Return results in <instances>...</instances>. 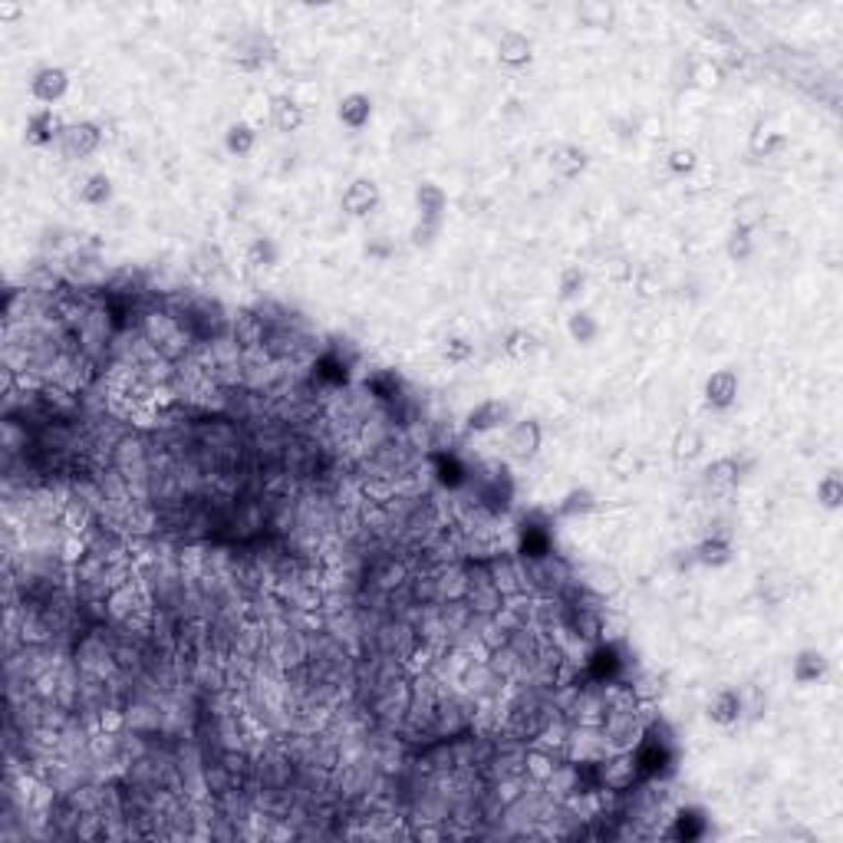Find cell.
Returning <instances> with one entry per match:
<instances>
[{
  "instance_id": "5bb4252c",
  "label": "cell",
  "mask_w": 843,
  "mask_h": 843,
  "mask_svg": "<svg viewBox=\"0 0 843 843\" xmlns=\"http://www.w3.org/2000/svg\"><path fill=\"white\" fill-rule=\"evenodd\" d=\"M705 715H709L711 725H721V728H732V725H738V721H742V692H738V689L715 692Z\"/></svg>"
},
{
  "instance_id": "7a4b0ae2",
  "label": "cell",
  "mask_w": 843,
  "mask_h": 843,
  "mask_svg": "<svg viewBox=\"0 0 843 843\" xmlns=\"http://www.w3.org/2000/svg\"><path fill=\"white\" fill-rule=\"evenodd\" d=\"M520 580H524V597H560L573 583V570L560 554H544V557H520Z\"/></svg>"
},
{
  "instance_id": "4316f807",
  "label": "cell",
  "mask_w": 843,
  "mask_h": 843,
  "mask_svg": "<svg viewBox=\"0 0 843 843\" xmlns=\"http://www.w3.org/2000/svg\"><path fill=\"white\" fill-rule=\"evenodd\" d=\"M271 56H274V47H271V40H267V37H261V33H251V37L241 43V50H237V63H241L245 70L264 66Z\"/></svg>"
},
{
  "instance_id": "8d00e7d4",
  "label": "cell",
  "mask_w": 843,
  "mask_h": 843,
  "mask_svg": "<svg viewBox=\"0 0 843 843\" xmlns=\"http://www.w3.org/2000/svg\"><path fill=\"white\" fill-rule=\"evenodd\" d=\"M599 271H603V277H606L610 284H630L632 280V261L626 254H606L603 264H599Z\"/></svg>"
},
{
  "instance_id": "d4e9b609",
  "label": "cell",
  "mask_w": 843,
  "mask_h": 843,
  "mask_svg": "<svg viewBox=\"0 0 843 843\" xmlns=\"http://www.w3.org/2000/svg\"><path fill=\"white\" fill-rule=\"evenodd\" d=\"M416 204H418V214H422L426 221H442L448 198L435 182H426L416 188Z\"/></svg>"
},
{
  "instance_id": "5b68a950",
  "label": "cell",
  "mask_w": 843,
  "mask_h": 843,
  "mask_svg": "<svg viewBox=\"0 0 843 843\" xmlns=\"http://www.w3.org/2000/svg\"><path fill=\"white\" fill-rule=\"evenodd\" d=\"M485 567H488L491 583L504 593L508 599L524 597V580H520V557L518 554H508V550H495L491 557H485Z\"/></svg>"
},
{
  "instance_id": "d6a6232c",
  "label": "cell",
  "mask_w": 843,
  "mask_h": 843,
  "mask_svg": "<svg viewBox=\"0 0 843 843\" xmlns=\"http://www.w3.org/2000/svg\"><path fill=\"white\" fill-rule=\"evenodd\" d=\"M277 261H280V251L271 237H257L254 245L247 247V264L257 271H271V267H277Z\"/></svg>"
},
{
  "instance_id": "ac0fdd59",
  "label": "cell",
  "mask_w": 843,
  "mask_h": 843,
  "mask_svg": "<svg viewBox=\"0 0 843 843\" xmlns=\"http://www.w3.org/2000/svg\"><path fill=\"white\" fill-rule=\"evenodd\" d=\"M188 274L194 277V280H214L218 274H224V254L218 245H202L198 251H194L192 257H188Z\"/></svg>"
},
{
  "instance_id": "836d02e7",
  "label": "cell",
  "mask_w": 843,
  "mask_h": 843,
  "mask_svg": "<svg viewBox=\"0 0 843 843\" xmlns=\"http://www.w3.org/2000/svg\"><path fill=\"white\" fill-rule=\"evenodd\" d=\"M501 349H504L511 359H528V356L538 353V340H534V333H528V330H511V333L504 336Z\"/></svg>"
},
{
  "instance_id": "d6986e66",
  "label": "cell",
  "mask_w": 843,
  "mask_h": 843,
  "mask_svg": "<svg viewBox=\"0 0 843 843\" xmlns=\"http://www.w3.org/2000/svg\"><path fill=\"white\" fill-rule=\"evenodd\" d=\"M830 672V662L821 649H801L794 659V682L797 685H813Z\"/></svg>"
},
{
  "instance_id": "ee69618b",
  "label": "cell",
  "mask_w": 843,
  "mask_h": 843,
  "mask_svg": "<svg viewBox=\"0 0 843 843\" xmlns=\"http://www.w3.org/2000/svg\"><path fill=\"white\" fill-rule=\"evenodd\" d=\"M0 17H4V21H13V17H21V7H13V4H0Z\"/></svg>"
},
{
  "instance_id": "cb8c5ba5",
  "label": "cell",
  "mask_w": 843,
  "mask_h": 843,
  "mask_svg": "<svg viewBox=\"0 0 843 843\" xmlns=\"http://www.w3.org/2000/svg\"><path fill=\"white\" fill-rule=\"evenodd\" d=\"M692 560L701 563V567H725L732 560V544L721 534H711V538H705L699 547L692 550Z\"/></svg>"
},
{
  "instance_id": "1f68e13d",
  "label": "cell",
  "mask_w": 843,
  "mask_h": 843,
  "mask_svg": "<svg viewBox=\"0 0 843 843\" xmlns=\"http://www.w3.org/2000/svg\"><path fill=\"white\" fill-rule=\"evenodd\" d=\"M80 198L86 204H92V208L106 204L112 198V178H109V175H102V172L90 175V178L80 185Z\"/></svg>"
},
{
  "instance_id": "6da1fadb",
  "label": "cell",
  "mask_w": 843,
  "mask_h": 843,
  "mask_svg": "<svg viewBox=\"0 0 843 843\" xmlns=\"http://www.w3.org/2000/svg\"><path fill=\"white\" fill-rule=\"evenodd\" d=\"M599 732L610 744V752H632L646 735V711H642L640 699L610 701L599 718Z\"/></svg>"
},
{
  "instance_id": "f546056e",
  "label": "cell",
  "mask_w": 843,
  "mask_h": 843,
  "mask_svg": "<svg viewBox=\"0 0 843 843\" xmlns=\"http://www.w3.org/2000/svg\"><path fill=\"white\" fill-rule=\"evenodd\" d=\"M254 142H257V133L247 123H234L231 129H228V135H224V149L231 155H237V159H245V155L254 152Z\"/></svg>"
},
{
  "instance_id": "4dcf8cb0",
  "label": "cell",
  "mask_w": 843,
  "mask_h": 843,
  "mask_svg": "<svg viewBox=\"0 0 843 843\" xmlns=\"http://www.w3.org/2000/svg\"><path fill=\"white\" fill-rule=\"evenodd\" d=\"M761 221H764V202L758 194H748V198H742V202L735 204V228L754 231Z\"/></svg>"
},
{
  "instance_id": "e575fe53",
  "label": "cell",
  "mask_w": 843,
  "mask_h": 843,
  "mask_svg": "<svg viewBox=\"0 0 843 843\" xmlns=\"http://www.w3.org/2000/svg\"><path fill=\"white\" fill-rule=\"evenodd\" d=\"M817 501H821V508H827V511H837L843 504V477L837 475V471H830V475L821 477V485H817Z\"/></svg>"
},
{
  "instance_id": "30bf717a",
  "label": "cell",
  "mask_w": 843,
  "mask_h": 843,
  "mask_svg": "<svg viewBox=\"0 0 843 843\" xmlns=\"http://www.w3.org/2000/svg\"><path fill=\"white\" fill-rule=\"evenodd\" d=\"M379 202H383V198H379V188H376V182H369V178H356L343 192V211L353 214V218L376 214Z\"/></svg>"
},
{
  "instance_id": "9a60e30c",
  "label": "cell",
  "mask_w": 843,
  "mask_h": 843,
  "mask_svg": "<svg viewBox=\"0 0 843 843\" xmlns=\"http://www.w3.org/2000/svg\"><path fill=\"white\" fill-rule=\"evenodd\" d=\"M336 119H340L346 129L359 133V129L369 125V119H373V99H369L366 92H346L343 99H340V106H336Z\"/></svg>"
},
{
  "instance_id": "44dd1931",
  "label": "cell",
  "mask_w": 843,
  "mask_h": 843,
  "mask_svg": "<svg viewBox=\"0 0 843 843\" xmlns=\"http://www.w3.org/2000/svg\"><path fill=\"white\" fill-rule=\"evenodd\" d=\"M63 125L60 119L53 116V109H40L33 112L30 119H27V142L30 145H50L53 139H60Z\"/></svg>"
},
{
  "instance_id": "277c9868",
  "label": "cell",
  "mask_w": 843,
  "mask_h": 843,
  "mask_svg": "<svg viewBox=\"0 0 843 843\" xmlns=\"http://www.w3.org/2000/svg\"><path fill=\"white\" fill-rule=\"evenodd\" d=\"M610 754V744L599 732V725H573L567 744H563V761L570 764H599Z\"/></svg>"
},
{
  "instance_id": "7402d4cb",
  "label": "cell",
  "mask_w": 843,
  "mask_h": 843,
  "mask_svg": "<svg viewBox=\"0 0 843 843\" xmlns=\"http://www.w3.org/2000/svg\"><path fill=\"white\" fill-rule=\"evenodd\" d=\"M794 589V577L787 573V570L774 567V570H764L761 580H758V593H761L771 606H778V603H784V599L791 597Z\"/></svg>"
},
{
  "instance_id": "2e32d148",
  "label": "cell",
  "mask_w": 843,
  "mask_h": 843,
  "mask_svg": "<svg viewBox=\"0 0 843 843\" xmlns=\"http://www.w3.org/2000/svg\"><path fill=\"white\" fill-rule=\"evenodd\" d=\"M432 475H435V481L445 491H461L468 485V468L461 465L448 448H442V452L432 455Z\"/></svg>"
},
{
  "instance_id": "60d3db41",
  "label": "cell",
  "mask_w": 843,
  "mask_h": 843,
  "mask_svg": "<svg viewBox=\"0 0 843 843\" xmlns=\"http://www.w3.org/2000/svg\"><path fill=\"white\" fill-rule=\"evenodd\" d=\"M475 356V343L468 336H452L445 343V359L448 363H468Z\"/></svg>"
},
{
  "instance_id": "9c48e42d",
  "label": "cell",
  "mask_w": 843,
  "mask_h": 843,
  "mask_svg": "<svg viewBox=\"0 0 843 843\" xmlns=\"http://www.w3.org/2000/svg\"><path fill=\"white\" fill-rule=\"evenodd\" d=\"M66 90H70V76H66V70H60V66H43V70L33 73L30 92L37 102L53 106V102H60L63 96H66Z\"/></svg>"
},
{
  "instance_id": "ffe728a7",
  "label": "cell",
  "mask_w": 843,
  "mask_h": 843,
  "mask_svg": "<svg viewBox=\"0 0 843 843\" xmlns=\"http://www.w3.org/2000/svg\"><path fill=\"white\" fill-rule=\"evenodd\" d=\"M271 123L280 129V133H297L304 125V106L290 96H274L271 99Z\"/></svg>"
},
{
  "instance_id": "603a6c76",
  "label": "cell",
  "mask_w": 843,
  "mask_h": 843,
  "mask_svg": "<svg viewBox=\"0 0 843 843\" xmlns=\"http://www.w3.org/2000/svg\"><path fill=\"white\" fill-rule=\"evenodd\" d=\"M550 168L560 178H577L583 168H587V152L580 145H557L550 152Z\"/></svg>"
},
{
  "instance_id": "484cf974",
  "label": "cell",
  "mask_w": 843,
  "mask_h": 843,
  "mask_svg": "<svg viewBox=\"0 0 843 843\" xmlns=\"http://www.w3.org/2000/svg\"><path fill=\"white\" fill-rule=\"evenodd\" d=\"M577 17H580L583 27H589V30H610L613 21H616V11H613V4L587 0V4H580L577 7Z\"/></svg>"
},
{
  "instance_id": "e0dca14e",
  "label": "cell",
  "mask_w": 843,
  "mask_h": 843,
  "mask_svg": "<svg viewBox=\"0 0 843 843\" xmlns=\"http://www.w3.org/2000/svg\"><path fill=\"white\" fill-rule=\"evenodd\" d=\"M738 399V376L732 369H718L705 379V402L711 409H732Z\"/></svg>"
},
{
  "instance_id": "3957f363",
  "label": "cell",
  "mask_w": 843,
  "mask_h": 843,
  "mask_svg": "<svg viewBox=\"0 0 843 843\" xmlns=\"http://www.w3.org/2000/svg\"><path fill=\"white\" fill-rule=\"evenodd\" d=\"M458 685H461L477 705H504V699H508V692H511V682L504 679L501 672L491 669L485 656H477V659L471 656V659L465 662V669L458 675Z\"/></svg>"
},
{
  "instance_id": "d590c367",
  "label": "cell",
  "mask_w": 843,
  "mask_h": 843,
  "mask_svg": "<svg viewBox=\"0 0 843 843\" xmlns=\"http://www.w3.org/2000/svg\"><path fill=\"white\" fill-rule=\"evenodd\" d=\"M701 448H705V438H701L699 428L685 426L679 435H675V458H679V461H692V458H699Z\"/></svg>"
},
{
  "instance_id": "4fadbf2b",
  "label": "cell",
  "mask_w": 843,
  "mask_h": 843,
  "mask_svg": "<svg viewBox=\"0 0 843 843\" xmlns=\"http://www.w3.org/2000/svg\"><path fill=\"white\" fill-rule=\"evenodd\" d=\"M498 60L511 70H520L534 60V43H530L528 33L520 30H504L498 37Z\"/></svg>"
},
{
  "instance_id": "52a82bcc",
  "label": "cell",
  "mask_w": 843,
  "mask_h": 843,
  "mask_svg": "<svg viewBox=\"0 0 843 843\" xmlns=\"http://www.w3.org/2000/svg\"><path fill=\"white\" fill-rule=\"evenodd\" d=\"M540 442H544V432H540V426L534 422V418H520V422H514V426L508 428V435H504L508 455L518 458V461H528V458L538 455Z\"/></svg>"
},
{
  "instance_id": "83f0119b",
  "label": "cell",
  "mask_w": 843,
  "mask_h": 843,
  "mask_svg": "<svg viewBox=\"0 0 843 843\" xmlns=\"http://www.w3.org/2000/svg\"><path fill=\"white\" fill-rule=\"evenodd\" d=\"M593 508H597V495L589 488H573L557 504V518H580V514H589Z\"/></svg>"
},
{
  "instance_id": "b9f144b4",
  "label": "cell",
  "mask_w": 843,
  "mask_h": 843,
  "mask_svg": "<svg viewBox=\"0 0 843 843\" xmlns=\"http://www.w3.org/2000/svg\"><path fill=\"white\" fill-rule=\"evenodd\" d=\"M438 231H442V221H422L412 228V245L416 247H432L435 245V237H438Z\"/></svg>"
},
{
  "instance_id": "7c38bea8",
  "label": "cell",
  "mask_w": 843,
  "mask_h": 843,
  "mask_svg": "<svg viewBox=\"0 0 843 843\" xmlns=\"http://www.w3.org/2000/svg\"><path fill=\"white\" fill-rule=\"evenodd\" d=\"M264 333H267V326H264V320L254 314V306L237 310V314L231 316V340L241 346V349H257V346H264Z\"/></svg>"
},
{
  "instance_id": "f1b7e54d",
  "label": "cell",
  "mask_w": 843,
  "mask_h": 843,
  "mask_svg": "<svg viewBox=\"0 0 843 843\" xmlns=\"http://www.w3.org/2000/svg\"><path fill=\"white\" fill-rule=\"evenodd\" d=\"M567 333H570V340L573 343H580V346H589L593 340L599 336V323H597V316L589 314V310H577V314H570V320H567Z\"/></svg>"
},
{
  "instance_id": "ba28073f",
  "label": "cell",
  "mask_w": 843,
  "mask_h": 843,
  "mask_svg": "<svg viewBox=\"0 0 843 843\" xmlns=\"http://www.w3.org/2000/svg\"><path fill=\"white\" fill-rule=\"evenodd\" d=\"M701 481H705V491H709L711 498H728L738 488V481H742V468H738L735 458H718V461H711L705 468Z\"/></svg>"
},
{
  "instance_id": "ab89813d",
  "label": "cell",
  "mask_w": 843,
  "mask_h": 843,
  "mask_svg": "<svg viewBox=\"0 0 843 843\" xmlns=\"http://www.w3.org/2000/svg\"><path fill=\"white\" fill-rule=\"evenodd\" d=\"M583 287H587V274L580 271V267H567L563 274H560V300H577L580 294H583Z\"/></svg>"
},
{
  "instance_id": "8fae6325",
  "label": "cell",
  "mask_w": 843,
  "mask_h": 843,
  "mask_svg": "<svg viewBox=\"0 0 843 843\" xmlns=\"http://www.w3.org/2000/svg\"><path fill=\"white\" fill-rule=\"evenodd\" d=\"M504 422H508V406L501 399H485V402H477L465 416V428L475 432V435H488V432L501 428Z\"/></svg>"
},
{
  "instance_id": "f35d334b",
  "label": "cell",
  "mask_w": 843,
  "mask_h": 843,
  "mask_svg": "<svg viewBox=\"0 0 843 843\" xmlns=\"http://www.w3.org/2000/svg\"><path fill=\"white\" fill-rule=\"evenodd\" d=\"M728 257L732 261H738V264H744V261H752L754 257V237L752 231H742V228H735L732 234H728Z\"/></svg>"
},
{
  "instance_id": "7bdbcfd3",
  "label": "cell",
  "mask_w": 843,
  "mask_h": 843,
  "mask_svg": "<svg viewBox=\"0 0 843 843\" xmlns=\"http://www.w3.org/2000/svg\"><path fill=\"white\" fill-rule=\"evenodd\" d=\"M695 165H699V159H695V152H692V149H675V152L669 155V168L675 175L695 172Z\"/></svg>"
},
{
  "instance_id": "74e56055",
  "label": "cell",
  "mask_w": 843,
  "mask_h": 843,
  "mask_svg": "<svg viewBox=\"0 0 843 843\" xmlns=\"http://www.w3.org/2000/svg\"><path fill=\"white\" fill-rule=\"evenodd\" d=\"M672 821H675V827L669 830V837H675V840H692V837H699L705 830V821H701L699 811H679Z\"/></svg>"
},
{
  "instance_id": "8992f818",
  "label": "cell",
  "mask_w": 843,
  "mask_h": 843,
  "mask_svg": "<svg viewBox=\"0 0 843 843\" xmlns=\"http://www.w3.org/2000/svg\"><path fill=\"white\" fill-rule=\"evenodd\" d=\"M56 142H60L66 159H86V155H92L99 149L102 133L96 123H70V125H63V133Z\"/></svg>"
}]
</instances>
